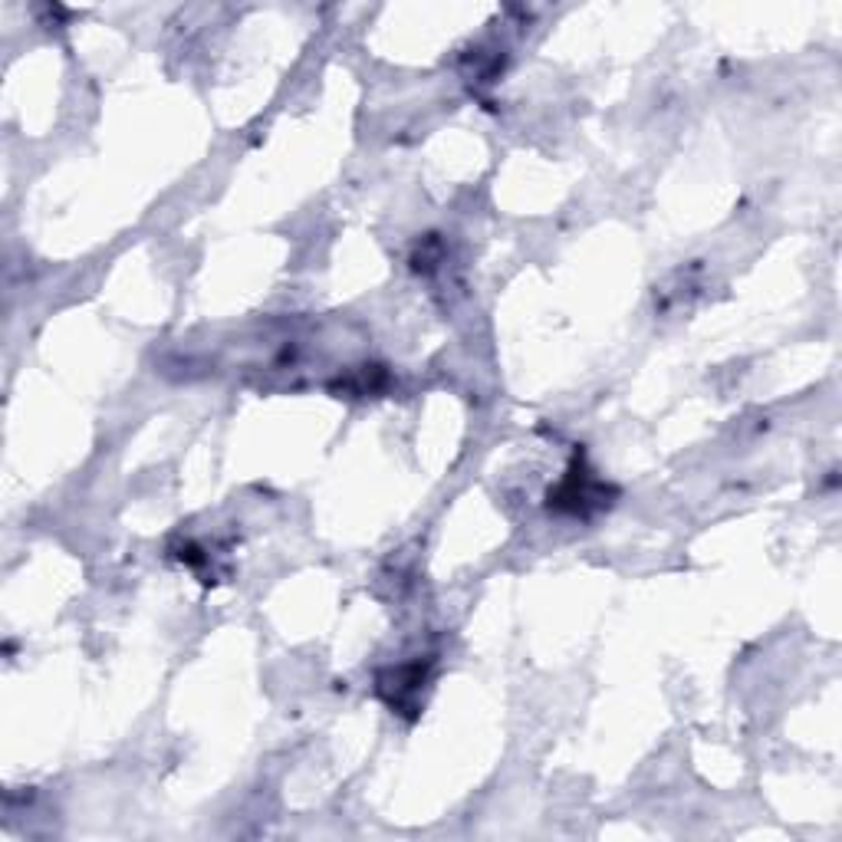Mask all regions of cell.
<instances>
[{"label":"cell","instance_id":"1","mask_svg":"<svg viewBox=\"0 0 842 842\" xmlns=\"http://www.w3.org/2000/svg\"><path fill=\"white\" fill-rule=\"evenodd\" d=\"M606 497V487L590 481V474L580 467V471H570V477L557 487V494H550V500H557V507H570L573 514H583V507H603L609 500Z\"/></svg>","mask_w":842,"mask_h":842}]
</instances>
